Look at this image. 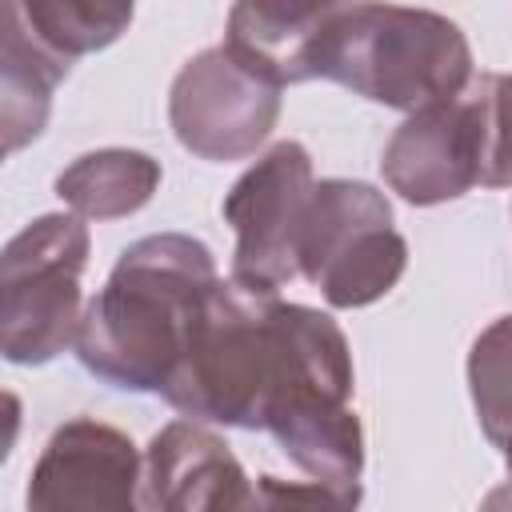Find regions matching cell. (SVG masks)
<instances>
[{"mask_svg":"<svg viewBox=\"0 0 512 512\" xmlns=\"http://www.w3.org/2000/svg\"><path fill=\"white\" fill-rule=\"evenodd\" d=\"M88 228L80 216L48 212L4 244L0 260V348L12 364H48L80 332V276Z\"/></svg>","mask_w":512,"mask_h":512,"instance_id":"3","label":"cell"},{"mask_svg":"<svg viewBox=\"0 0 512 512\" xmlns=\"http://www.w3.org/2000/svg\"><path fill=\"white\" fill-rule=\"evenodd\" d=\"M480 184L512 188V72L488 76V152Z\"/></svg>","mask_w":512,"mask_h":512,"instance_id":"16","label":"cell"},{"mask_svg":"<svg viewBox=\"0 0 512 512\" xmlns=\"http://www.w3.org/2000/svg\"><path fill=\"white\" fill-rule=\"evenodd\" d=\"M140 496L148 512H260L232 448L196 420H172L152 436Z\"/></svg>","mask_w":512,"mask_h":512,"instance_id":"9","label":"cell"},{"mask_svg":"<svg viewBox=\"0 0 512 512\" xmlns=\"http://www.w3.org/2000/svg\"><path fill=\"white\" fill-rule=\"evenodd\" d=\"M312 160L296 140L272 144L224 196V220L236 232L232 280L276 296L300 276V232L312 200Z\"/></svg>","mask_w":512,"mask_h":512,"instance_id":"5","label":"cell"},{"mask_svg":"<svg viewBox=\"0 0 512 512\" xmlns=\"http://www.w3.org/2000/svg\"><path fill=\"white\" fill-rule=\"evenodd\" d=\"M260 512H356L360 484H324V480H256Z\"/></svg>","mask_w":512,"mask_h":512,"instance_id":"15","label":"cell"},{"mask_svg":"<svg viewBox=\"0 0 512 512\" xmlns=\"http://www.w3.org/2000/svg\"><path fill=\"white\" fill-rule=\"evenodd\" d=\"M408 244L392 224V204L364 180H320L300 232V276L332 308H364L396 288Z\"/></svg>","mask_w":512,"mask_h":512,"instance_id":"4","label":"cell"},{"mask_svg":"<svg viewBox=\"0 0 512 512\" xmlns=\"http://www.w3.org/2000/svg\"><path fill=\"white\" fill-rule=\"evenodd\" d=\"M160 188V164L136 148H100L76 156L56 176V196L88 220L132 216Z\"/></svg>","mask_w":512,"mask_h":512,"instance_id":"12","label":"cell"},{"mask_svg":"<svg viewBox=\"0 0 512 512\" xmlns=\"http://www.w3.org/2000/svg\"><path fill=\"white\" fill-rule=\"evenodd\" d=\"M476 512H512V480H508V484H496V488L480 500Z\"/></svg>","mask_w":512,"mask_h":512,"instance_id":"17","label":"cell"},{"mask_svg":"<svg viewBox=\"0 0 512 512\" xmlns=\"http://www.w3.org/2000/svg\"><path fill=\"white\" fill-rule=\"evenodd\" d=\"M68 64L60 52H52L44 40L32 36V28L20 16V4H4V88H0V124H4V152H20L28 140L44 132L52 88L68 76Z\"/></svg>","mask_w":512,"mask_h":512,"instance_id":"11","label":"cell"},{"mask_svg":"<svg viewBox=\"0 0 512 512\" xmlns=\"http://www.w3.org/2000/svg\"><path fill=\"white\" fill-rule=\"evenodd\" d=\"M136 444L92 416L64 420L28 476V512H140Z\"/></svg>","mask_w":512,"mask_h":512,"instance_id":"8","label":"cell"},{"mask_svg":"<svg viewBox=\"0 0 512 512\" xmlns=\"http://www.w3.org/2000/svg\"><path fill=\"white\" fill-rule=\"evenodd\" d=\"M20 16H24V24L32 28L36 40H44L52 52H60L64 60H72V56L108 48L132 24V4L36 0V4H20Z\"/></svg>","mask_w":512,"mask_h":512,"instance_id":"13","label":"cell"},{"mask_svg":"<svg viewBox=\"0 0 512 512\" xmlns=\"http://www.w3.org/2000/svg\"><path fill=\"white\" fill-rule=\"evenodd\" d=\"M488 76L440 104L412 112L384 144V184L408 204H444L484 180Z\"/></svg>","mask_w":512,"mask_h":512,"instance_id":"7","label":"cell"},{"mask_svg":"<svg viewBox=\"0 0 512 512\" xmlns=\"http://www.w3.org/2000/svg\"><path fill=\"white\" fill-rule=\"evenodd\" d=\"M280 116V88L248 72L224 44L196 52L172 80L168 124L200 160L252 156Z\"/></svg>","mask_w":512,"mask_h":512,"instance_id":"6","label":"cell"},{"mask_svg":"<svg viewBox=\"0 0 512 512\" xmlns=\"http://www.w3.org/2000/svg\"><path fill=\"white\" fill-rule=\"evenodd\" d=\"M328 4H236L224 48L260 80L284 88L312 80V52Z\"/></svg>","mask_w":512,"mask_h":512,"instance_id":"10","label":"cell"},{"mask_svg":"<svg viewBox=\"0 0 512 512\" xmlns=\"http://www.w3.org/2000/svg\"><path fill=\"white\" fill-rule=\"evenodd\" d=\"M208 244L156 232L128 244L76 332L80 364L124 392H164L216 292Z\"/></svg>","mask_w":512,"mask_h":512,"instance_id":"1","label":"cell"},{"mask_svg":"<svg viewBox=\"0 0 512 512\" xmlns=\"http://www.w3.org/2000/svg\"><path fill=\"white\" fill-rule=\"evenodd\" d=\"M468 392L484 436L496 448H512V316L492 320L472 340Z\"/></svg>","mask_w":512,"mask_h":512,"instance_id":"14","label":"cell"},{"mask_svg":"<svg viewBox=\"0 0 512 512\" xmlns=\"http://www.w3.org/2000/svg\"><path fill=\"white\" fill-rule=\"evenodd\" d=\"M504 460H508V472H512V448H504Z\"/></svg>","mask_w":512,"mask_h":512,"instance_id":"18","label":"cell"},{"mask_svg":"<svg viewBox=\"0 0 512 512\" xmlns=\"http://www.w3.org/2000/svg\"><path fill=\"white\" fill-rule=\"evenodd\" d=\"M316 76L412 116L472 84V48L448 16L428 8L328 4L312 52Z\"/></svg>","mask_w":512,"mask_h":512,"instance_id":"2","label":"cell"}]
</instances>
